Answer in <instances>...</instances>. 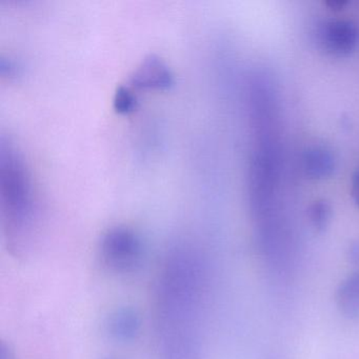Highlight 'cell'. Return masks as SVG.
Masks as SVG:
<instances>
[{"mask_svg":"<svg viewBox=\"0 0 359 359\" xmlns=\"http://www.w3.org/2000/svg\"><path fill=\"white\" fill-rule=\"evenodd\" d=\"M130 83L140 89H167L172 85V75L163 60L150 56L132 75Z\"/></svg>","mask_w":359,"mask_h":359,"instance_id":"5","label":"cell"},{"mask_svg":"<svg viewBox=\"0 0 359 359\" xmlns=\"http://www.w3.org/2000/svg\"><path fill=\"white\" fill-rule=\"evenodd\" d=\"M0 359H16L15 353L10 344L1 342L0 346Z\"/></svg>","mask_w":359,"mask_h":359,"instance_id":"12","label":"cell"},{"mask_svg":"<svg viewBox=\"0 0 359 359\" xmlns=\"http://www.w3.org/2000/svg\"><path fill=\"white\" fill-rule=\"evenodd\" d=\"M348 259L351 264L359 270V238L351 245L348 249Z\"/></svg>","mask_w":359,"mask_h":359,"instance_id":"11","label":"cell"},{"mask_svg":"<svg viewBox=\"0 0 359 359\" xmlns=\"http://www.w3.org/2000/svg\"><path fill=\"white\" fill-rule=\"evenodd\" d=\"M359 32L356 25L348 20H331L325 22L319 31L321 47L330 55L346 57L358 45Z\"/></svg>","mask_w":359,"mask_h":359,"instance_id":"3","label":"cell"},{"mask_svg":"<svg viewBox=\"0 0 359 359\" xmlns=\"http://www.w3.org/2000/svg\"><path fill=\"white\" fill-rule=\"evenodd\" d=\"M308 217L311 226L317 232H323L329 226L332 218V209L330 203L325 199L314 201L309 207Z\"/></svg>","mask_w":359,"mask_h":359,"instance_id":"8","label":"cell"},{"mask_svg":"<svg viewBox=\"0 0 359 359\" xmlns=\"http://www.w3.org/2000/svg\"><path fill=\"white\" fill-rule=\"evenodd\" d=\"M336 304L348 318L359 317V271L348 275L336 290Z\"/></svg>","mask_w":359,"mask_h":359,"instance_id":"7","label":"cell"},{"mask_svg":"<svg viewBox=\"0 0 359 359\" xmlns=\"http://www.w3.org/2000/svg\"><path fill=\"white\" fill-rule=\"evenodd\" d=\"M0 201L8 250L16 257H25L36 234V207L24 161L12 144L5 142L0 150Z\"/></svg>","mask_w":359,"mask_h":359,"instance_id":"1","label":"cell"},{"mask_svg":"<svg viewBox=\"0 0 359 359\" xmlns=\"http://www.w3.org/2000/svg\"><path fill=\"white\" fill-rule=\"evenodd\" d=\"M100 252L102 264L115 274H133L144 262L142 239L125 226H115L107 231L100 241Z\"/></svg>","mask_w":359,"mask_h":359,"instance_id":"2","label":"cell"},{"mask_svg":"<svg viewBox=\"0 0 359 359\" xmlns=\"http://www.w3.org/2000/svg\"><path fill=\"white\" fill-rule=\"evenodd\" d=\"M115 109L119 113H129L133 110L135 106V100H134L133 95L128 91L126 88H119L118 91L116 92L114 100Z\"/></svg>","mask_w":359,"mask_h":359,"instance_id":"9","label":"cell"},{"mask_svg":"<svg viewBox=\"0 0 359 359\" xmlns=\"http://www.w3.org/2000/svg\"><path fill=\"white\" fill-rule=\"evenodd\" d=\"M142 325V317L138 311L123 306L109 315L106 321V331L116 341L131 342L140 336Z\"/></svg>","mask_w":359,"mask_h":359,"instance_id":"4","label":"cell"},{"mask_svg":"<svg viewBox=\"0 0 359 359\" xmlns=\"http://www.w3.org/2000/svg\"><path fill=\"white\" fill-rule=\"evenodd\" d=\"M335 165V157L325 147H311L302 156L304 174L311 180H327L334 173Z\"/></svg>","mask_w":359,"mask_h":359,"instance_id":"6","label":"cell"},{"mask_svg":"<svg viewBox=\"0 0 359 359\" xmlns=\"http://www.w3.org/2000/svg\"><path fill=\"white\" fill-rule=\"evenodd\" d=\"M327 5L334 11H339V10H342L344 6H346V3H344V1H330Z\"/></svg>","mask_w":359,"mask_h":359,"instance_id":"13","label":"cell"},{"mask_svg":"<svg viewBox=\"0 0 359 359\" xmlns=\"http://www.w3.org/2000/svg\"><path fill=\"white\" fill-rule=\"evenodd\" d=\"M106 359H115V358H106Z\"/></svg>","mask_w":359,"mask_h":359,"instance_id":"14","label":"cell"},{"mask_svg":"<svg viewBox=\"0 0 359 359\" xmlns=\"http://www.w3.org/2000/svg\"><path fill=\"white\" fill-rule=\"evenodd\" d=\"M351 194L355 205L359 208V170H356L353 174L351 182Z\"/></svg>","mask_w":359,"mask_h":359,"instance_id":"10","label":"cell"}]
</instances>
